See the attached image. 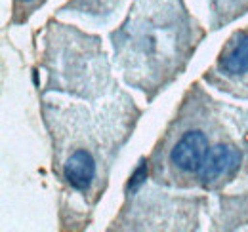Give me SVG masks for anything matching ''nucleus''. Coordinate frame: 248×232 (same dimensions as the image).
Segmentation results:
<instances>
[{
	"label": "nucleus",
	"mask_w": 248,
	"mask_h": 232,
	"mask_svg": "<svg viewBox=\"0 0 248 232\" xmlns=\"http://www.w3.org/2000/svg\"><path fill=\"white\" fill-rule=\"evenodd\" d=\"M206 154H208L206 135L202 131H189L178 141V145L172 148L170 160L182 172L193 174V172H199L202 168Z\"/></svg>",
	"instance_id": "obj_1"
},
{
	"label": "nucleus",
	"mask_w": 248,
	"mask_h": 232,
	"mask_svg": "<svg viewBox=\"0 0 248 232\" xmlns=\"http://www.w3.org/2000/svg\"><path fill=\"white\" fill-rule=\"evenodd\" d=\"M63 175L67 179V183L77 188V190H86L92 185L93 177H95V160L92 158L90 152L86 150H77L69 156Z\"/></svg>",
	"instance_id": "obj_4"
},
{
	"label": "nucleus",
	"mask_w": 248,
	"mask_h": 232,
	"mask_svg": "<svg viewBox=\"0 0 248 232\" xmlns=\"http://www.w3.org/2000/svg\"><path fill=\"white\" fill-rule=\"evenodd\" d=\"M241 162V152L233 146L217 145L208 150L202 168L199 170L202 181H214L221 175H227L235 172Z\"/></svg>",
	"instance_id": "obj_3"
},
{
	"label": "nucleus",
	"mask_w": 248,
	"mask_h": 232,
	"mask_svg": "<svg viewBox=\"0 0 248 232\" xmlns=\"http://www.w3.org/2000/svg\"><path fill=\"white\" fill-rule=\"evenodd\" d=\"M147 179V164L145 162H140V166L136 168V172L132 175V181H130V190L136 192Z\"/></svg>",
	"instance_id": "obj_5"
},
{
	"label": "nucleus",
	"mask_w": 248,
	"mask_h": 232,
	"mask_svg": "<svg viewBox=\"0 0 248 232\" xmlns=\"http://www.w3.org/2000/svg\"><path fill=\"white\" fill-rule=\"evenodd\" d=\"M217 71L229 78H241L248 74V32L239 34L227 44L217 59Z\"/></svg>",
	"instance_id": "obj_2"
}]
</instances>
